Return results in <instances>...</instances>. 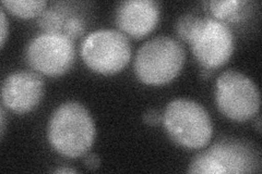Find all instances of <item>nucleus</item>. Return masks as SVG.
I'll list each match as a JSON object with an SVG mask.
<instances>
[{"label":"nucleus","mask_w":262,"mask_h":174,"mask_svg":"<svg viewBox=\"0 0 262 174\" xmlns=\"http://www.w3.org/2000/svg\"><path fill=\"white\" fill-rule=\"evenodd\" d=\"M160 19V5L153 0H128L118 5L115 20L125 34L141 38L151 33Z\"/></svg>","instance_id":"nucleus-10"},{"label":"nucleus","mask_w":262,"mask_h":174,"mask_svg":"<svg viewBox=\"0 0 262 174\" xmlns=\"http://www.w3.org/2000/svg\"><path fill=\"white\" fill-rule=\"evenodd\" d=\"M185 51L177 40L158 36L144 43L135 59L137 78L149 85H163L173 81L182 71Z\"/></svg>","instance_id":"nucleus-2"},{"label":"nucleus","mask_w":262,"mask_h":174,"mask_svg":"<svg viewBox=\"0 0 262 174\" xmlns=\"http://www.w3.org/2000/svg\"><path fill=\"white\" fill-rule=\"evenodd\" d=\"M209 10L215 16V20L223 23L238 22L243 20L249 11V3L242 0H215L208 2Z\"/></svg>","instance_id":"nucleus-11"},{"label":"nucleus","mask_w":262,"mask_h":174,"mask_svg":"<svg viewBox=\"0 0 262 174\" xmlns=\"http://www.w3.org/2000/svg\"><path fill=\"white\" fill-rule=\"evenodd\" d=\"M49 144L59 155L67 158H79L92 147L95 127L86 108L76 102L60 105L48 123Z\"/></svg>","instance_id":"nucleus-1"},{"label":"nucleus","mask_w":262,"mask_h":174,"mask_svg":"<svg viewBox=\"0 0 262 174\" xmlns=\"http://www.w3.org/2000/svg\"><path fill=\"white\" fill-rule=\"evenodd\" d=\"M163 119V115L160 114V112L158 110H147L144 114H143V121L149 124V126H157L159 124Z\"/></svg>","instance_id":"nucleus-16"},{"label":"nucleus","mask_w":262,"mask_h":174,"mask_svg":"<svg viewBox=\"0 0 262 174\" xmlns=\"http://www.w3.org/2000/svg\"><path fill=\"white\" fill-rule=\"evenodd\" d=\"M201 78H203L204 80L206 79H209L210 77H211V74H212V70L211 69H207V68H204L202 71H201Z\"/></svg>","instance_id":"nucleus-21"},{"label":"nucleus","mask_w":262,"mask_h":174,"mask_svg":"<svg viewBox=\"0 0 262 174\" xmlns=\"http://www.w3.org/2000/svg\"><path fill=\"white\" fill-rule=\"evenodd\" d=\"M44 95V82L33 72H14L8 76L2 87L3 105L16 113L34 109Z\"/></svg>","instance_id":"nucleus-9"},{"label":"nucleus","mask_w":262,"mask_h":174,"mask_svg":"<svg viewBox=\"0 0 262 174\" xmlns=\"http://www.w3.org/2000/svg\"><path fill=\"white\" fill-rule=\"evenodd\" d=\"M260 124H261V121H260V117H258V119H257V128H258V132H260V131H261Z\"/></svg>","instance_id":"nucleus-22"},{"label":"nucleus","mask_w":262,"mask_h":174,"mask_svg":"<svg viewBox=\"0 0 262 174\" xmlns=\"http://www.w3.org/2000/svg\"><path fill=\"white\" fill-rule=\"evenodd\" d=\"M162 122L170 138L186 148L200 149L208 145L212 137L213 127L209 113L190 99L179 98L169 103Z\"/></svg>","instance_id":"nucleus-3"},{"label":"nucleus","mask_w":262,"mask_h":174,"mask_svg":"<svg viewBox=\"0 0 262 174\" xmlns=\"http://www.w3.org/2000/svg\"><path fill=\"white\" fill-rule=\"evenodd\" d=\"M259 167V157L251 146L235 140H222L195 156L188 172L241 174L256 172Z\"/></svg>","instance_id":"nucleus-6"},{"label":"nucleus","mask_w":262,"mask_h":174,"mask_svg":"<svg viewBox=\"0 0 262 174\" xmlns=\"http://www.w3.org/2000/svg\"><path fill=\"white\" fill-rule=\"evenodd\" d=\"M67 18H66L64 13L60 11L49 9L44 10L38 15L37 23L45 33H61L62 34V29Z\"/></svg>","instance_id":"nucleus-13"},{"label":"nucleus","mask_w":262,"mask_h":174,"mask_svg":"<svg viewBox=\"0 0 262 174\" xmlns=\"http://www.w3.org/2000/svg\"><path fill=\"white\" fill-rule=\"evenodd\" d=\"M54 172L55 173H77V171L75 169L67 168V167H62V168H59V169H56Z\"/></svg>","instance_id":"nucleus-19"},{"label":"nucleus","mask_w":262,"mask_h":174,"mask_svg":"<svg viewBox=\"0 0 262 174\" xmlns=\"http://www.w3.org/2000/svg\"><path fill=\"white\" fill-rule=\"evenodd\" d=\"M215 102L225 117L243 122L258 113L260 93L255 83L245 74L227 70L216 81Z\"/></svg>","instance_id":"nucleus-5"},{"label":"nucleus","mask_w":262,"mask_h":174,"mask_svg":"<svg viewBox=\"0 0 262 174\" xmlns=\"http://www.w3.org/2000/svg\"><path fill=\"white\" fill-rule=\"evenodd\" d=\"M83 161H84V164L86 165V167L89 169H92V170L97 169L98 167H100V163H101L100 158H98V157L96 155H94V154L86 155L84 157Z\"/></svg>","instance_id":"nucleus-17"},{"label":"nucleus","mask_w":262,"mask_h":174,"mask_svg":"<svg viewBox=\"0 0 262 174\" xmlns=\"http://www.w3.org/2000/svg\"><path fill=\"white\" fill-rule=\"evenodd\" d=\"M199 20L200 18L198 15H194L191 13L183 15L177 22V33L179 37L187 40L190 35V33L196 26V23L199 22Z\"/></svg>","instance_id":"nucleus-15"},{"label":"nucleus","mask_w":262,"mask_h":174,"mask_svg":"<svg viewBox=\"0 0 262 174\" xmlns=\"http://www.w3.org/2000/svg\"><path fill=\"white\" fill-rule=\"evenodd\" d=\"M85 24L82 18L78 15H70L64 22L62 34L70 39H76L84 33Z\"/></svg>","instance_id":"nucleus-14"},{"label":"nucleus","mask_w":262,"mask_h":174,"mask_svg":"<svg viewBox=\"0 0 262 174\" xmlns=\"http://www.w3.org/2000/svg\"><path fill=\"white\" fill-rule=\"evenodd\" d=\"M187 41L198 62L211 70L225 64L234 51L231 29L213 18H200Z\"/></svg>","instance_id":"nucleus-7"},{"label":"nucleus","mask_w":262,"mask_h":174,"mask_svg":"<svg viewBox=\"0 0 262 174\" xmlns=\"http://www.w3.org/2000/svg\"><path fill=\"white\" fill-rule=\"evenodd\" d=\"M45 0H4L3 6L16 16L31 19L38 16L46 7Z\"/></svg>","instance_id":"nucleus-12"},{"label":"nucleus","mask_w":262,"mask_h":174,"mask_svg":"<svg viewBox=\"0 0 262 174\" xmlns=\"http://www.w3.org/2000/svg\"><path fill=\"white\" fill-rule=\"evenodd\" d=\"M2 137L4 136V133H5V126H6V112H5V109L4 107L2 108Z\"/></svg>","instance_id":"nucleus-20"},{"label":"nucleus","mask_w":262,"mask_h":174,"mask_svg":"<svg viewBox=\"0 0 262 174\" xmlns=\"http://www.w3.org/2000/svg\"><path fill=\"white\" fill-rule=\"evenodd\" d=\"M84 63L94 72L115 74L124 69L131 57V46L124 33L98 30L90 33L81 46Z\"/></svg>","instance_id":"nucleus-4"},{"label":"nucleus","mask_w":262,"mask_h":174,"mask_svg":"<svg viewBox=\"0 0 262 174\" xmlns=\"http://www.w3.org/2000/svg\"><path fill=\"white\" fill-rule=\"evenodd\" d=\"M0 16H2V47H4L6 43V38L8 36V27H9V24H8L4 9L0 11Z\"/></svg>","instance_id":"nucleus-18"},{"label":"nucleus","mask_w":262,"mask_h":174,"mask_svg":"<svg viewBox=\"0 0 262 174\" xmlns=\"http://www.w3.org/2000/svg\"><path fill=\"white\" fill-rule=\"evenodd\" d=\"M76 49L72 39L61 33H43L33 38L27 48V61L36 72L59 77L72 67Z\"/></svg>","instance_id":"nucleus-8"}]
</instances>
